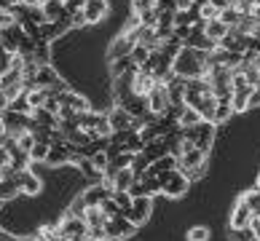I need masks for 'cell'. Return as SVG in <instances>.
Listing matches in <instances>:
<instances>
[{
  "mask_svg": "<svg viewBox=\"0 0 260 241\" xmlns=\"http://www.w3.org/2000/svg\"><path fill=\"white\" fill-rule=\"evenodd\" d=\"M6 140H8V131H6V123H3V115H0V148L6 145Z\"/></svg>",
  "mask_w": 260,
  "mask_h": 241,
  "instance_id": "cell-36",
  "label": "cell"
},
{
  "mask_svg": "<svg viewBox=\"0 0 260 241\" xmlns=\"http://www.w3.org/2000/svg\"><path fill=\"white\" fill-rule=\"evenodd\" d=\"M231 8L239 16H252L257 11V0H231Z\"/></svg>",
  "mask_w": 260,
  "mask_h": 241,
  "instance_id": "cell-22",
  "label": "cell"
},
{
  "mask_svg": "<svg viewBox=\"0 0 260 241\" xmlns=\"http://www.w3.org/2000/svg\"><path fill=\"white\" fill-rule=\"evenodd\" d=\"M182 137L193 142V148H199L201 153H209L212 140H215V123H209V121H199L196 126L182 129Z\"/></svg>",
  "mask_w": 260,
  "mask_h": 241,
  "instance_id": "cell-3",
  "label": "cell"
},
{
  "mask_svg": "<svg viewBox=\"0 0 260 241\" xmlns=\"http://www.w3.org/2000/svg\"><path fill=\"white\" fill-rule=\"evenodd\" d=\"M231 115H234L231 102H220V99H217V110H215V121H212V123H223V121L231 118Z\"/></svg>",
  "mask_w": 260,
  "mask_h": 241,
  "instance_id": "cell-28",
  "label": "cell"
},
{
  "mask_svg": "<svg viewBox=\"0 0 260 241\" xmlns=\"http://www.w3.org/2000/svg\"><path fill=\"white\" fill-rule=\"evenodd\" d=\"M257 6H260V0H257Z\"/></svg>",
  "mask_w": 260,
  "mask_h": 241,
  "instance_id": "cell-42",
  "label": "cell"
},
{
  "mask_svg": "<svg viewBox=\"0 0 260 241\" xmlns=\"http://www.w3.org/2000/svg\"><path fill=\"white\" fill-rule=\"evenodd\" d=\"M19 182L16 180H0V201H11L19 196Z\"/></svg>",
  "mask_w": 260,
  "mask_h": 241,
  "instance_id": "cell-21",
  "label": "cell"
},
{
  "mask_svg": "<svg viewBox=\"0 0 260 241\" xmlns=\"http://www.w3.org/2000/svg\"><path fill=\"white\" fill-rule=\"evenodd\" d=\"M126 217L132 220L134 225H142V223H145V220L150 217V198H148V196L134 198L132 206H129V212H126Z\"/></svg>",
  "mask_w": 260,
  "mask_h": 241,
  "instance_id": "cell-14",
  "label": "cell"
},
{
  "mask_svg": "<svg viewBox=\"0 0 260 241\" xmlns=\"http://www.w3.org/2000/svg\"><path fill=\"white\" fill-rule=\"evenodd\" d=\"M6 163H8V150H6V148H0V169H3Z\"/></svg>",
  "mask_w": 260,
  "mask_h": 241,
  "instance_id": "cell-39",
  "label": "cell"
},
{
  "mask_svg": "<svg viewBox=\"0 0 260 241\" xmlns=\"http://www.w3.org/2000/svg\"><path fill=\"white\" fill-rule=\"evenodd\" d=\"M30 118L35 126H43V129H56V115L51 110H46V108H38L30 113Z\"/></svg>",
  "mask_w": 260,
  "mask_h": 241,
  "instance_id": "cell-20",
  "label": "cell"
},
{
  "mask_svg": "<svg viewBox=\"0 0 260 241\" xmlns=\"http://www.w3.org/2000/svg\"><path fill=\"white\" fill-rule=\"evenodd\" d=\"M89 241H108L105 228H89Z\"/></svg>",
  "mask_w": 260,
  "mask_h": 241,
  "instance_id": "cell-34",
  "label": "cell"
},
{
  "mask_svg": "<svg viewBox=\"0 0 260 241\" xmlns=\"http://www.w3.org/2000/svg\"><path fill=\"white\" fill-rule=\"evenodd\" d=\"M209 70V51L193 46H180V51L172 59V73L180 78H204V73Z\"/></svg>",
  "mask_w": 260,
  "mask_h": 241,
  "instance_id": "cell-1",
  "label": "cell"
},
{
  "mask_svg": "<svg viewBox=\"0 0 260 241\" xmlns=\"http://www.w3.org/2000/svg\"><path fill=\"white\" fill-rule=\"evenodd\" d=\"M217 19H220V22H223L225 27H236V22H239L242 16H239V14L234 11V8L228 6V8H223V11H220V16H217Z\"/></svg>",
  "mask_w": 260,
  "mask_h": 241,
  "instance_id": "cell-32",
  "label": "cell"
},
{
  "mask_svg": "<svg viewBox=\"0 0 260 241\" xmlns=\"http://www.w3.org/2000/svg\"><path fill=\"white\" fill-rule=\"evenodd\" d=\"M108 0H83V16H86V24H94L100 22V19H105V14H108Z\"/></svg>",
  "mask_w": 260,
  "mask_h": 241,
  "instance_id": "cell-15",
  "label": "cell"
},
{
  "mask_svg": "<svg viewBox=\"0 0 260 241\" xmlns=\"http://www.w3.org/2000/svg\"><path fill=\"white\" fill-rule=\"evenodd\" d=\"M156 75H150L148 70H134V75H132V94L134 96H140V99H145V96L150 94V89L156 86Z\"/></svg>",
  "mask_w": 260,
  "mask_h": 241,
  "instance_id": "cell-9",
  "label": "cell"
},
{
  "mask_svg": "<svg viewBox=\"0 0 260 241\" xmlns=\"http://www.w3.org/2000/svg\"><path fill=\"white\" fill-rule=\"evenodd\" d=\"M70 161H78V153L73 150L70 142H56V145H51V148H49L46 163L56 166V163H70Z\"/></svg>",
  "mask_w": 260,
  "mask_h": 241,
  "instance_id": "cell-10",
  "label": "cell"
},
{
  "mask_svg": "<svg viewBox=\"0 0 260 241\" xmlns=\"http://www.w3.org/2000/svg\"><path fill=\"white\" fill-rule=\"evenodd\" d=\"M49 148H51V145L49 142H35L32 145V150H30V161L35 163H46V156H49Z\"/></svg>",
  "mask_w": 260,
  "mask_h": 241,
  "instance_id": "cell-25",
  "label": "cell"
},
{
  "mask_svg": "<svg viewBox=\"0 0 260 241\" xmlns=\"http://www.w3.org/2000/svg\"><path fill=\"white\" fill-rule=\"evenodd\" d=\"M231 27H225L220 19H212V22H204V35H207V41H212L215 46H220V41L228 35Z\"/></svg>",
  "mask_w": 260,
  "mask_h": 241,
  "instance_id": "cell-17",
  "label": "cell"
},
{
  "mask_svg": "<svg viewBox=\"0 0 260 241\" xmlns=\"http://www.w3.org/2000/svg\"><path fill=\"white\" fill-rule=\"evenodd\" d=\"M113 201H115V204H118L121 206V212H123V215H126V212H129V206H132V196H129V190H113V196H110Z\"/></svg>",
  "mask_w": 260,
  "mask_h": 241,
  "instance_id": "cell-27",
  "label": "cell"
},
{
  "mask_svg": "<svg viewBox=\"0 0 260 241\" xmlns=\"http://www.w3.org/2000/svg\"><path fill=\"white\" fill-rule=\"evenodd\" d=\"M234 238H236V241H257V238H255V233H252V228L234 230Z\"/></svg>",
  "mask_w": 260,
  "mask_h": 241,
  "instance_id": "cell-33",
  "label": "cell"
},
{
  "mask_svg": "<svg viewBox=\"0 0 260 241\" xmlns=\"http://www.w3.org/2000/svg\"><path fill=\"white\" fill-rule=\"evenodd\" d=\"M59 236L64 238V241H70V238H81V236H89V225L83 223V217H78V215H67L59 220Z\"/></svg>",
  "mask_w": 260,
  "mask_h": 241,
  "instance_id": "cell-6",
  "label": "cell"
},
{
  "mask_svg": "<svg viewBox=\"0 0 260 241\" xmlns=\"http://www.w3.org/2000/svg\"><path fill=\"white\" fill-rule=\"evenodd\" d=\"M6 3H8V6H16V3H19V0H6Z\"/></svg>",
  "mask_w": 260,
  "mask_h": 241,
  "instance_id": "cell-40",
  "label": "cell"
},
{
  "mask_svg": "<svg viewBox=\"0 0 260 241\" xmlns=\"http://www.w3.org/2000/svg\"><path fill=\"white\" fill-rule=\"evenodd\" d=\"M108 220L110 217L102 212V206H86V212H83V223L89 225V228H105Z\"/></svg>",
  "mask_w": 260,
  "mask_h": 241,
  "instance_id": "cell-19",
  "label": "cell"
},
{
  "mask_svg": "<svg viewBox=\"0 0 260 241\" xmlns=\"http://www.w3.org/2000/svg\"><path fill=\"white\" fill-rule=\"evenodd\" d=\"M257 105H260V86L252 89V96H249V108H257Z\"/></svg>",
  "mask_w": 260,
  "mask_h": 241,
  "instance_id": "cell-35",
  "label": "cell"
},
{
  "mask_svg": "<svg viewBox=\"0 0 260 241\" xmlns=\"http://www.w3.org/2000/svg\"><path fill=\"white\" fill-rule=\"evenodd\" d=\"M16 182H19V190H22V193H30V196H35V193L41 190V180H38L30 169H22V171H19Z\"/></svg>",
  "mask_w": 260,
  "mask_h": 241,
  "instance_id": "cell-18",
  "label": "cell"
},
{
  "mask_svg": "<svg viewBox=\"0 0 260 241\" xmlns=\"http://www.w3.org/2000/svg\"><path fill=\"white\" fill-rule=\"evenodd\" d=\"M255 188L260 190V175H257V180H255Z\"/></svg>",
  "mask_w": 260,
  "mask_h": 241,
  "instance_id": "cell-41",
  "label": "cell"
},
{
  "mask_svg": "<svg viewBox=\"0 0 260 241\" xmlns=\"http://www.w3.org/2000/svg\"><path fill=\"white\" fill-rule=\"evenodd\" d=\"M249 228H252V233H255V238L260 241V217H252V225H249Z\"/></svg>",
  "mask_w": 260,
  "mask_h": 241,
  "instance_id": "cell-37",
  "label": "cell"
},
{
  "mask_svg": "<svg viewBox=\"0 0 260 241\" xmlns=\"http://www.w3.org/2000/svg\"><path fill=\"white\" fill-rule=\"evenodd\" d=\"M209 3L215 6L217 11H223V8H228V6H231V0H209Z\"/></svg>",
  "mask_w": 260,
  "mask_h": 241,
  "instance_id": "cell-38",
  "label": "cell"
},
{
  "mask_svg": "<svg viewBox=\"0 0 260 241\" xmlns=\"http://www.w3.org/2000/svg\"><path fill=\"white\" fill-rule=\"evenodd\" d=\"M134 46H137L134 30H123L121 35H115V41L110 43V48H108V59L115 62V59H121V56H129V54L134 51Z\"/></svg>",
  "mask_w": 260,
  "mask_h": 241,
  "instance_id": "cell-7",
  "label": "cell"
},
{
  "mask_svg": "<svg viewBox=\"0 0 260 241\" xmlns=\"http://www.w3.org/2000/svg\"><path fill=\"white\" fill-rule=\"evenodd\" d=\"M91 161V166L100 171V175H105V169H108V163H110V158H108V153L105 150H100V153H94V156L89 158Z\"/></svg>",
  "mask_w": 260,
  "mask_h": 241,
  "instance_id": "cell-30",
  "label": "cell"
},
{
  "mask_svg": "<svg viewBox=\"0 0 260 241\" xmlns=\"http://www.w3.org/2000/svg\"><path fill=\"white\" fill-rule=\"evenodd\" d=\"M161 177V193L164 196H169V198H180V196H185V190L190 185V180L182 175L180 169H172L167 171V175H158Z\"/></svg>",
  "mask_w": 260,
  "mask_h": 241,
  "instance_id": "cell-5",
  "label": "cell"
},
{
  "mask_svg": "<svg viewBox=\"0 0 260 241\" xmlns=\"http://www.w3.org/2000/svg\"><path fill=\"white\" fill-rule=\"evenodd\" d=\"M148 102V113L150 118H161V115H167V110L172 108V99H169V89L164 81H156V86L150 89V94L145 96Z\"/></svg>",
  "mask_w": 260,
  "mask_h": 241,
  "instance_id": "cell-4",
  "label": "cell"
},
{
  "mask_svg": "<svg viewBox=\"0 0 260 241\" xmlns=\"http://www.w3.org/2000/svg\"><path fill=\"white\" fill-rule=\"evenodd\" d=\"M199 121H201V115H199L193 108H188V105H185V110L180 113V121H177V126H180V129H190V126H196Z\"/></svg>",
  "mask_w": 260,
  "mask_h": 241,
  "instance_id": "cell-23",
  "label": "cell"
},
{
  "mask_svg": "<svg viewBox=\"0 0 260 241\" xmlns=\"http://www.w3.org/2000/svg\"><path fill=\"white\" fill-rule=\"evenodd\" d=\"M113 196V188H110V182H100V185H91L89 190L83 193V201H86V206H100V204H105V201H108Z\"/></svg>",
  "mask_w": 260,
  "mask_h": 241,
  "instance_id": "cell-12",
  "label": "cell"
},
{
  "mask_svg": "<svg viewBox=\"0 0 260 241\" xmlns=\"http://www.w3.org/2000/svg\"><path fill=\"white\" fill-rule=\"evenodd\" d=\"M78 129L86 131L91 140H108L110 134H113V126H110L108 115L91 113V110H86V113L78 115Z\"/></svg>",
  "mask_w": 260,
  "mask_h": 241,
  "instance_id": "cell-2",
  "label": "cell"
},
{
  "mask_svg": "<svg viewBox=\"0 0 260 241\" xmlns=\"http://www.w3.org/2000/svg\"><path fill=\"white\" fill-rule=\"evenodd\" d=\"M217 16H220V11L209 3V0L199 6V19H201V22H212V19H217Z\"/></svg>",
  "mask_w": 260,
  "mask_h": 241,
  "instance_id": "cell-29",
  "label": "cell"
},
{
  "mask_svg": "<svg viewBox=\"0 0 260 241\" xmlns=\"http://www.w3.org/2000/svg\"><path fill=\"white\" fill-rule=\"evenodd\" d=\"M249 225H252V209L247 206L244 198H239L234 212H231V230H244Z\"/></svg>",
  "mask_w": 260,
  "mask_h": 241,
  "instance_id": "cell-11",
  "label": "cell"
},
{
  "mask_svg": "<svg viewBox=\"0 0 260 241\" xmlns=\"http://www.w3.org/2000/svg\"><path fill=\"white\" fill-rule=\"evenodd\" d=\"M134 180H137V177H134L132 166H126V169H118L110 180H105V182H110L113 190H129V188L134 185Z\"/></svg>",
  "mask_w": 260,
  "mask_h": 241,
  "instance_id": "cell-16",
  "label": "cell"
},
{
  "mask_svg": "<svg viewBox=\"0 0 260 241\" xmlns=\"http://www.w3.org/2000/svg\"><path fill=\"white\" fill-rule=\"evenodd\" d=\"M148 166H150V161L145 158V153H134V158H132V171H134V177L137 180H142V175L148 171Z\"/></svg>",
  "mask_w": 260,
  "mask_h": 241,
  "instance_id": "cell-24",
  "label": "cell"
},
{
  "mask_svg": "<svg viewBox=\"0 0 260 241\" xmlns=\"http://www.w3.org/2000/svg\"><path fill=\"white\" fill-rule=\"evenodd\" d=\"M188 241H209V228L207 225L188 228Z\"/></svg>",
  "mask_w": 260,
  "mask_h": 241,
  "instance_id": "cell-31",
  "label": "cell"
},
{
  "mask_svg": "<svg viewBox=\"0 0 260 241\" xmlns=\"http://www.w3.org/2000/svg\"><path fill=\"white\" fill-rule=\"evenodd\" d=\"M108 121L113 131H126V129H134V115L129 110H123L121 105H115V108L108 113Z\"/></svg>",
  "mask_w": 260,
  "mask_h": 241,
  "instance_id": "cell-13",
  "label": "cell"
},
{
  "mask_svg": "<svg viewBox=\"0 0 260 241\" xmlns=\"http://www.w3.org/2000/svg\"><path fill=\"white\" fill-rule=\"evenodd\" d=\"M134 230H137V225H134L129 217H123V215L110 217L108 223H105V236H108V241H121V238L132 236Z\"/></svg>",
  "mask_w": 260,
  "mask_h": 241,
  "instance_id": "cell-8",
  "label": "cell"
},
{
  "mask_svg": "<svg viewBox=\"0 0 260 241\" xmlns=\"http://www.w3.org/2000/svg\"><path fill=\"white\" fill-rule=\"evenodd\" d=\"M242 198L247 201V206L252 209V217H260V190H257V188H252V190H247Z\"/></svg>",
  "mask_w": 260,
  "mask_h": 241,
  "instance_id": "cell-26",
  "label": "cell"
}]
</instances>
